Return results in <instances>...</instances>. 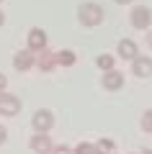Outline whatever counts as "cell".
I'll return each instance as SVG.
<instances>
[{
  "label": "cell",
  "instance_id": "24",
  "mask_svg": "<svg viewBox=\"0 0 152 154\" xmlns=\"http://www.w3.org/2000/svg\"><path fill=\"white\" fill-rule=\"evenodd\" d=\"M0 3H3V0H0Z\"/></svg>",
  "mask_w": 152,
  "mask_h": 154
},
{
  "label": "cell",
  "instance_id": "16",
  "mask_svg": "<svg viewBox=\"0 0 152 154\" xmlns=\"http://www.w3.org/2000/svg\"><path fill=\"white\" fill-rule=\"evenodd\" d=\"M72 154H95V146L90 141H80L77 146H72Z\"/></svg>",
  "mask_w": 152,
  "mask_h": 154
},
{
  "label": "cell",
  "instance_id": "11",
  "mask_svg": "<svg viewBox=\"0 0 152 154\" xmlns=\"http://www.w3.org/2000/svg\"><path fill=\"white\" fill-rule=\"evenodd\" d=\"M101 85H103L108 93L121 90V88H124V72H119V69H108V72H103V77H101Z\"/></svg>",
  "mask_w": 152,
  "mask_h": 154
},
{
  "label": "cell",
  "instance_id": "21",
  "mask_svg": "<svg viewBox=\"0 0 152 154\" xmlns=\"http://www.w3.org/2000/svg\"><path fill=\"white\" fill-rule=\"evenodd\" d=\"M147 44H150V49H152V28L147 31Z\"/></svg>",
  "mask_w": 152,
  "mask_h": 154
},
{
  "label": "cell",
  "instance_id": "6",
  "mask_svg": "<svg viewBox=\"0 0 152 154\" xmlns=\"http://www.w3.org/2000/svg\"><path fill=\"white\" fill-rule=\"evenodd\" d=\"M34 62H36V54L28 49H21L13 54V69L16 72H31L34 69Z\"/></svg>",
  "mask_w": 152,
  "mask_h": 154
},
{
  "label": "cell",
  "instance_id": "2",
  "mask_svg": "<svg viewBox=\"0 0 152 154\" xmlns=\"http://www.w3.org/2000/svg\"><path fill=\"white\" fill-rule=\"evenodd\" d=\"M129 23L137 31H150L152 28V11L147 5H134L129 11Z\"/></svg>",
  "mask_w": 152,
  "mask_h": 154
},
{
  "label": "cell",
  "instance_id": "5",
  "mask_svg": "<svg viewBox=\"0 0 152 154\" xmlns=\"http://www.w3.org/2000/svg\"><path fill=\"white\" fill-rule=\"evenodd\" d=\"M34 67H36L39 72H54L57 69V54L52 49H41V51H36V62H34Z\"/></svg>",
  "mask_w": 152,
  "mask_h": 154
},
{
  "label": "cell",
  "instance_id": "18",
  "mask_svg": "<svg viewBox=\"0 0 152 154\" xmlns=\"http://www.w3.org/2000/svg\"><path fill=\"white\" fill-rule=\"evenodd\" d=\"M5 141H8V128L3 126V123H0V146H3Z\"/></svg>",
  "mask_w": 152,
  "mask_h": 154
},
{
  "label": "cell",
  "instance_id": "10",
  "mask_svg": "<svg viewBox=\"0 0 152 154\" xmlns=\"http://www.w3.org/2000/svg\"><path fill=\"white\" fill-rule=\"evenodd\" d=\"M116 57H119V59H126V62H131L134 57H139L137 41L134 38H121L119 44H116Z\"/></svg>",
  "mask_w": 152,
  "mask_h": 154
},
{
  "label": "cell",
  "instance_id": "23",
  "mask_svg": "<svg viewBox=\"0 0 152 154\" xmlns=\"http://www.w3.org/2000/svg\"><path fill=\"white\" fill-rule=\"evenodd\" d=\"M137 154H152V149H142V152H137Z\"/></svg>",
  "mask_w": 152,
  "mask_h": 154
},
{
  "label": "cell",
  "instance_id": "17",
  "mask_svg": "<svg viewBox=\"0 0 152 154\" xmlns=\"http://www.w3.org/2000/svg\"><path fill=\"white\" fill-rule=\"evenodd\" d=\"M52 154H72V146H67V144H54Z\"/></svg>",
  "mask_w": 152,
  "mask_h": 154
},
{
  "label": "cell",
  "instance_id": "1",
  "mask_svg": "<svg viewBox=\"0 0 152 154\" xmlns=\"http://www.w3.org/2000/svg\"><path fill=\"white\" fill-rule=\"evenodd\" d=\"M106 18V11L101 3H93V0H88V3H80L77 5V21L82 23L85 28H95L101 26Z\"/></svg>",
  "mask_w": 152,
  "mask_h": 154
},
{
  "label": "cell",
  "instance_id": "15",
  "mask_svg": "<svg viewBox=\"0 0 152 154\" xmlns=\"http://www.w3.org/2000/svg\"><path fill=\"white\" fill-rule=\"evenodd\" d=\"M139 126H142V131H144V134H152V108H147L144 113H142Z\"/></svg>",
  "mask_w": 152,
  "mask_h": 154
},
{
  "label": "cell",
  "instance_id": "13",
  "mask_svg": "<svg viewBox=\"0 0 152 154\" xmlns=\"http://www.w3.org/2000/svg\"><path fill=\"white\" fill-rule=\"evenodd\" d=\"M95 67H98L101 72L116 69V57H114V54H98V57H95Z\"/></svg>",
  "mask_w": 152,
  "mask_h": 154
},
{
  "label": "cell",
  "instance_id": "19",
  "mask_svg": "<svg viewBox=\"0 0 152 154\" xmlns=\"http://www.w3.org/2000/svg\"><path fill=\"white\" fill-rule=\"evenodd\" d=\"M5 88H8V77L0 72V93H5Z\"/></svg>",
  "mask_w": 152,
  "mask_h": 154
},
{
  "label": "cell",
  "instance_id": "9",
  "mask_svg": "<svg viewBox=\"0 0 152 154\" xmlns=\"http://www.w3.org/2000/svg\"><path fill=\"white\" fill-rule=\"evenodd\" d=\"M131 72H134V77H139V80L152 77V57H147V54L134 57V59H131Z\"/></svg>",
  "mask_w": 152,
  "mask_h": 154
},
{
  "label": "cell",
  "instance_id": "8",
  "mask_svg": "<svg viewBox=\"0 0 152 154\" xmlns=\"http://www.w3.org/2000/svg\"><path fill=\"white\" fill-rule=\"evenodd\" d=\"M28 146H31L34 154H52L54 141H52V136H49V134H34L31 141H28Z\"/></svg>",
  "mask_w": 152,
  "mask_h": 154
},
{
  "label": "cell",
  "instance_id": "4",
  "mask_svg": "<svg viewBox=\"0 0 152 154\" xmlns=\"http://www.w3.org/2000/svg\"><path fill=\"white\" fill-rule=\"evenodd\" d=\"M18 113H21V98L13 93H0V116L13 118Z\"/></svg>",
  "mask_w": 152,
  "mask_h": 154
},
{
  "label": "cell",
  "instance_id": "14",
  "mask_svg": "<svg viewBox=\"0 0 152 154\" xmlns=\"http://www.w3.org/2000/svg\"><path fill=\"white\" fill-rule=\"evenodd\" d=\"M93 146H95V154H116V141L114 139H98L95 144H93Z\"/></svg>",
  "mask_w": 152,
  "mask_h": 154
},
{
  "label": "cell",
  "instance_id": "20",
  "mask_svg": "<svg viewBox=\"0 0 152 154\" xmlns=\"http://www.w3.org/2000/svg\"><path fill=\"white\" fill-rule=\"evenodd\" d=\"M116 5H129V3H134V0H114Z\"/></svg>",
  "mask_w": 152,
  "mask_h": 154
},
{
  "label": "cell",
  "instance_id": "12",
  "mask_svg": "<svg viewBox=\"0 0 152 154\" xmlns=\"http://www.w3.org/2000/svg\"><path fill=\"white\" fill-rule=\"evenodd\" d=\"M54 54H57V67H75L77 64V54L72 49H60Z\"/></svg>",
  "mask_w": 152,
  "mask_h": 154
},
{
  "label": "cell",
  "instance_id": "3",
  "mask_svg": "<svg viewBox=\"0 0 152 154\" xmlns=\"http://www.w3.org/2000/svg\"><path fill=\"white\" fill-rule=\"evenodd\" d=\"M31 128H34V134H49L54 128V113L47 108H39L31 118Z\"/></svg>",
  "mask_w": 152,
  "mask_h": 154
},
{
  "label": "cell",
  "instance_id": "7",
  "mask_svg": "<svg viewBox=\"0 0 152 154\" xmlns=\"http://www.w3.org/2000/svg\"><path fill=\"white\" fill-rule=\"evenodd\" d=\"M47 31H44V28H31V31H28V38H26V49L28 51H34V54H36V51H41V49H47Z\"/></svg>",
  "mask_w": 152,
  "mask_h": 154
},
{
  "label": "cell",
  "instance_id": "22",
  "mask_svg": "<svg viewBox=\"0 0 152 154\" xmlns=\"http://www.w3.org/2000/svg\"><path fill=\"white\" fill-rule=\"evenodd\" d=\"M3 23H5V13L0 11V26H3Z\"/></svg>",
  "mask_w": 152,
  "mask_h": 154
}]
</instances>
